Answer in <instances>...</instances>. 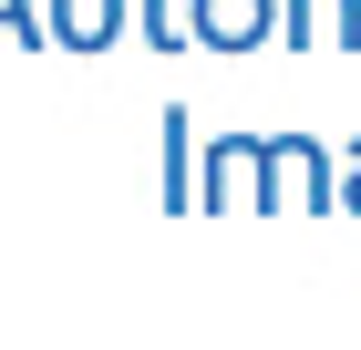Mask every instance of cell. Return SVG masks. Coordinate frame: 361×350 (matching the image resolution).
I'll return each instance as SVG.
<instances>
[{
	"mask_svg": "<svg viewBox=\"0 0 361 350\" xmlns=\"http://www.w3.org/2000/svg\"><path fill=\"white\" fill-rule=\"evenodd\" d=\"M341 216V165L320 135H227L196 155V216Z\"/></svg>",
	"mask_w": 361,
	"mask_h": 350,
	"instance_id": "1",
	"label": "cell"
},
{
	"mask_svg": "<svg viewBox=\"0 0 361 350\" xmlns=\"http://www.w3.org/2000/svg\"><path fill=\"white\" fill-rule=\"evenodd\" d=\"M361 52V0H279V52Z\"/></svg>",
	"mask_w": 361,
	"mask_h": 350,
	"instance_id": "2",
	"label": "cell"
},
{
	"mask_svg": "<svg viewBox=\"0 0 361 350\" xmlns=\"http://www.w3.org/2000/svg\"><path fill=\"white\" fill-rule=\"evenodd\" d=\"M279 42V0H196V52H258Z\"/></svg>",
	"mask_w": 361,
	"mask_h": 350,
	"instance_id": "3",
	"label": "cell"
},
{
	"mask_svg": "<svg viewBox=\"0 0 361 350\" xmlns=\"http://www.w3.org/2000/svg\"><path fill=\"white\" fill-rule=\"evenodd\" d=\"M124 31V0H52V42L62 52H104Z\"/></svg>",
	"mask_w": 361,
	"mask_h": 350,
	"instance_id": "4",
	"label": "cell"
},
{
	"mask_svg": "<svg viewBox=\"0 0 361 350\" xmlns=\"http://www.w3.org/2000/svg\"><path fill=\"white\" fill-rule=\"evenodd\" d=\"M166 206L196 216V113L186 104H166Z\"/></svg>",
	"mask_w": 361,
	"mask_h": 350,
	"instance_id": "5",
	"label": "cell"
},
{
	"mask_svg": "<svg viewBox=\"0 0 361 350\" xmlns=\"http://www.w3.org/2000/svg\"><path fill=\"white\" fill-rule=\"evenodd\" d=\"M135 21H145V42H155V52H196V0H135Z\"/></svg>",
	"mask_w": 361,
	"mask_h": 350,
	"instance_id": "6",
	"label": "cell"
},
{
	"mask_svg": "<svg viewBox=\"0 0 361 350\" xmlns=\"http://www.w3.org/2000/svg\"><path fill=\"white\" fill-rule=\"evenodd\" d=\"M0 21H11V42H21V52H52V21H42L31 0H0Z\"/></svg>",
	"mask_w": 361,
	"mask_h": 350,
	"instance_id": "7",
	"label": "cell"
},
{
	"mask_svg": "<svg viewBox=\"0 0 361 350\" xmlns=\"http://www.w3.org/2000/svg\"><path fill=\"white\" fill-rule=\"evenodd\" d=\"M341 216H361V135L341 144Z\"/></svg>",
	"mask_w": 361,
	"mask_h": 350,
	"instance_id": "8",
	"label": "cell"
}]
</instances>
